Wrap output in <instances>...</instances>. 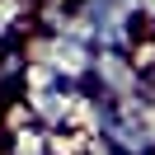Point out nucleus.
Returning a JSON list of instances; mask_svg holds the SVG:
<instances>
[{"label":"nucleus","instance_id":"1","mask_svg":"<svg viewBox=\"0 0 155 155\" xmlns=\"http://www.w3.org/2000/svg\"><path fill=\"white\" fill-rule=\"evenodd\" d=\"M94 57H99V52L89 47V42H80L75 33H33V38H28V61L47 66L52 75L71 80V85H89Z\"/></svg>","mask_w":155,"mask_h":155},{"label":"nucleus","instance_id":"2","mask_svg":"<svg viewBox=\"0 0 155 155\" xmlns=\"http://www.w3.org/2000/svg\"><path fill=\"white\" fill-rule=\"evenodd\" d=\"M136 66H141V89L155 99V38L141 42V52H136Z\"/></svg>","mask_w":155,"mask_h":155}]
</instances>
